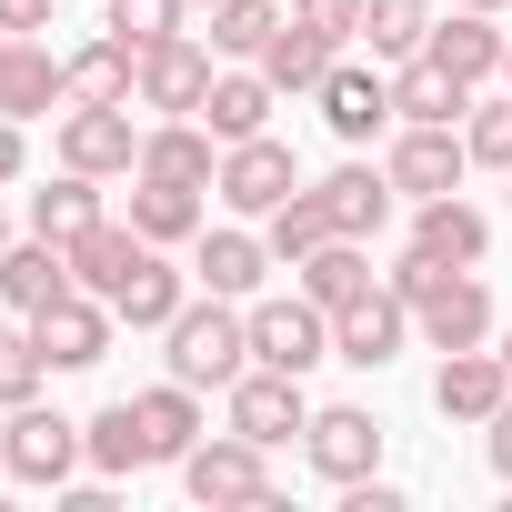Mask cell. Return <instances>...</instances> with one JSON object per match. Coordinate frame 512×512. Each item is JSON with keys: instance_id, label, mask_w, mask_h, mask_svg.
<instances>
[{"instance_id": "48", "label": "cell", "mask_w": 512, "mask_h": 512, "mask_svg": "<svg viewBox=\"0 0 512 512\" xmlns=\"http://www.w3.org/2000/svg\"><path fill=\"white\" fill-rule=\"evenodd\" d=\"M502 91H512V51H502Z\"/></svg>"}, {"instance_id": "38", "label": "cell", "mask_w": 512, "mask_h": 512, "mask_svg": "<svg viewBox=\"0 0 512 512\" xmlns=\"http://www.w3.org/2000/svg\"><path fill=\"white\" fill-rule=\"evenodd\" d=\"M462 151L482 161V171H512V91H472V111H462Z\"/></svg>"}, {"instance_id": "9", "label": "cell", "mask_w": 512, "mask_h": 512, "mask_svg": "<svg viewBox=\"0 0 512 512\" xmlns=\"http://www.w3.org/2000/svg\"><path fill=\"white\" fill-rule=\"evenodd\" d=\"M402 342H412V302H402L392 282H372L362 302L332 312V362H352V372H382Z\"/></svg>"}, {"instance_id": "4", "label": "cell", "mask_w": 512, "mask_h": 512, "mask_svg": "<svg viewBox=\"0 0 512 512\" xmlns=\"http://www.w3.org/2000/svg\"><path fill=\"white\" fill-rule=\"evenodd\" d=\"M0 462H11V482H41V492H61L91 452H81V422L71 412H41V402H21L11 412V432H0Z\"/></svg>"}, {"instance_id": "32", "label": "cell", "mask_w": 512, "mask_h": 512, "mask_svg": "<svg viewBox=\"0 0 512 512\" xmlns=\"http://www.w3.org/2000/svg\"><path fill=\"white\" fill-rule=\"evenodd\" d=\"M302 292H312L322 312H342V302H362V292H372V251L332 231V241L312 251V262H302Z\"/></svg>"}, {"instance_id": "50", "label": "cell", "mask_w": 512, "mask_h": 512, "mask_svg": "<svg viewBox=\"0 0 512 512\" xmlns=\"http://www.w3.org/2000/svg\"><path fill=\"white\" fill-rule=\"evenodd\" d=\"M502 191H512V171H502Z\"/></svg>"}, {"instance_id": "2", "label": "cell", "mask_w": 512, "mask_h": 512, "mask_svg": "<svg viewBox=\"0 0 512 512\" xmlns=\"http://www.w3.org/2000/svg\"><path fill=\"white\" fill-rule=\"evenodd\" d=\"M181 492L201 512H241V502H272V452L241 442V432H201L181 452Z\"/></svg>"}, {"instance_id": "5", "label": "cell", "mask_w": 512, "mask_h": 512, "mask_svg": "<svg viewBox=\"0 0 512 512\" xmlns=\"http://www.w3.org/2000/svg\"><path fill=\"white\" fill-rule=\"evenodd\" d=\"M392 191L402 201H442V191H462V171H472V151H462V121H402V141H392Z\"/></svg>"}, {"instance_id": "44", "label": "cell", "mask_w": 512, "mask_h": 512, "mask_svg": "<svg viewBox=\"0 0 512 512\" xmlns=\"http://www.w3.org/2000/svg\"><path fill=\"white\" fill-rule=\"evenodd\" d=\"M482 432H492V472H502V482H512V402H502V412H492V422H482Z\"/></svg>"}, {"instance_id": "22", "label": "cell", "mask_w": 512, "mask_h": 512, "mask_svg": "<svg viewBox=\"0 0 512 512\" xmlns=\"http://www.w3.org/2000/svg\"><path fill=\"white\" fill-rule=\"evenodd\" d=\"M412 241L432 251V262H452V272H482V251H492V221H482V211H472L462 191H442V201H422Z\"/></svg>"}, {"instance_id": "30", "label": "cell", "mask_w": 512, "mask_h": 512, "mask_svg": "<svg viewBox=\"0 0 512 512\" xmlns=\"http://www.w3.org/2000/svg\"><path fill=\"white\" fill-rule=\"evenodd\" d=\"M131 402H141L151 462H181V452L201 442V392H191V382H151V392H131Z\"/></svg>"}, {"instance_id": "40", "label": "cell", "mask_w": 512, "mask_h": 512, "mask_svg": "<svg viewBox=\"0 0 512 512\" xmlns=\"http://www.w3.org/2000/svg\"><path fill=\"white\" fill-rule=\"evenodd\" d=\"M292 21H312L332 41H362V0H292Z\"/></svg>"}, {"instance_id": "29", "label": "cell", "mask_w": 512, "mask_h": 512, "mask_svg": "<svg viewBox=\"0 0 512 512\" xmlns=\"http://www.w3.org/2000/svg\"><path fill=\"white\" fill-rule=\"evenodd\" d=\"M91 221H101V181H91V171H71V161H61V181H51V191H31V231H41V241H61V251H71V241H81V231H91Z\"/></svg>"}, {"instance_id": "1", "label": "cell", "mask_w": 512, "mask_h": 512, "mask_svg": "<svg viewBox=\"0 0 512 512\" xmlns=\"http://www.w3.org/2000/svg\"><path fill=\"white\" fill-rule=\"evenodd\" d=\"M161 342H171V382H191V392H231L251 372V312H231V292L181 302Z\"/></svg>"}, {"instance_id": "46", "label": "cell", "mask_w": 512, "mask_h": 512, "mask_svg": "<svg viewBox=\"0 0 512 512\" xmlns=\"http://www.w3.org/2000/svg\"><path fill=\"white\" fill-rule=\"evenodd\" d=\"M0 251H11V211H0Z\"/></svg>"}, {"instance_id": "51", "label": "cell", "mask_w": 512, "mask_h": 512, "mask_svg": "<svg viewBox=\"0 0 512 512\" xmlns=\"http://www.w3.org/2000/svg\"><path fill=\"white\" fill-rule=\"evenodd\" d=\"M0 472H11V462H0Z\"/></svg>"}, {"instance_id": "39", "label": "cell", "mask_w": 512, "mask_h": 512, "mask_svg": "<svg viewBox=\"0 0 512 512\" xmlns=\"http://www.w3.org/2000/svg\"><path fill=\"white\" fill-rule=\"evenodd\" d=\"M181 11H191V0H111V41L151 51V41H171V31H181Z\"/></svg>"}, {"instance_id": "26", "label": "cell", "mask_w": 512, "mask_h": 512, "mask_svg": "<svg viewBox=\"0 0 512 512\" xmlns=\"http://www.w3.org/2000/svg\"><path fill=\"white\" fill-rule=\"evenodd\" d=\"M272 81H262V61H251V71H221L211 81V101H201V121H211V141L231 151V141H251V131H272Z\"/></svg>"}, {"instance_id": "20", "label": "cell", "mask_w": 512, "mask_h": 512, "mask_svg": "<svg viewBox=\"0 0 512 512\" xmlns=\"http://www.w3.org/2000/svg\"><path fill=\"white\" fill-rule=\"evenodd\" d=\"M332 61H342V41L312 31V21H292V11H282V31L262 41V81H272V91H322Z\"/></svg>"}, {"instance_id": "18", "label": "cell", "mask_w": 512, "mask_h": 512, "mask_svg": "<svg viewBox=\"0 0 512 512\" xmlns=\"http://www.w3.org/2000/svg\"><path fill=\"white\" fill-rule=\"evenodd\" d=\"M312 191H322V211H332V231H342V241H372V231L392 221V201H402V191H392V171H372V161H342V171H332V181H312Z\"/></svg>"}, {"instance_id": "45", "label": "cell", "mask_w": 512, "mask_h": 512, "mask_svg": "<svg viewBox=\"0 0 512 512\" xmlns=\"http://www.w3.org/2000/svg\"><path fill=\"white\" fill-rule=\"evenodd\" d=\"M462 11H512V0H462Z\"/></svg>"}, {"instance_id": "36", "label": "cell", "mask_w": 512, "mask_h": 512, "mask_svg": "<svg viewBox=\"0 0 512 512\" xmlns=\"http://www.w3.org/2000/svg\"><path fill=\"white\" fill-rule=\"evenodd\" d=\"M362 41L372 61H412L432 41V0H362Z\"/></svg>"}, {"instance_id": "19", "label": "cell", "mask_w": 512, "mask_h": 512, "mask_svg": "<svg viewBox=\"0 0 512 512\" xmlns=\"http://www.w3.org/2000/svg\"><path fill=\"white\" fill-rule=\"evenodd\" d=\"M422 51H432L452 81H472V91H482V81H502V51H512V41L492 31V11H452V21H432V41H422Z\"/></svg>"}, {"instance_id": "10", "label": "cell", "mask_w": 512, "mask_h": 512, "mask_svg": "<svg viewBox=\"0 0 512 512\" xmlns=\"http://www.w3.org/2000/svg\"><path fill=\"white\" fill-rule=\"evenodd\" d=\"M302 452H312V472H322V482H342V492H352V482H372V472H382V422H372L362 402H332V412H312V422H302Z\"/></svg>"}, {"instance_id": "13", "label": "cell", "mask_w": 512, "mask_h": 512, "mask_svg": "<svg viewBox=\"0 0 512 512\" xmlns=\"http://www.w3.org/2000/svg\"><path fill=\"white\" fill-rule=\"evenodd\" d=\"M111 322H121V312H111L101 292H61L51 312H31V342L51 352V372H91V362L111 352Z\"/></svg>"}, {"instance_id": "47", "label": "cell", "mask_w": 512, "mask_h": 512, "mask_svg": "<svg viewBox=\"0 0 512 512\" xmlns=\"http://www.w3.org/2000/svg\"><path fill=\"white\" fill-rule=\"evenodd\" d=\"M502 362H512V322H502Z\"/></svg>"}, {"instance_id": "3", "label": "cell", "mask_w": 512, "mask_h": 512, "mask_svg": "<svg viewBox=\"0 0 512 512\" xmlns=\"http://www.w3.org/2000/svg\"><path fill=\"white\" fill-rule=\"evenodd\" d=\"M211 81H221V51L201 31H171V41L141 51V111H161V121H191L211 101Z\"/></svg>"}, {"instance_id": "52", "label": "cell", "mask_w": 512, "mask_h": 512, "mask_svg": "<svg viewBox=\"0 0 512 512\" xmlns=\"http://www.w3.org/2000/svg\"><path fill=\"white\" fill-rule=\"evenodd\" d=\"M0 41H11V31H0Z\"/></svg>"}, {"instance_id": "24", "label": "cell", "mask_w": 512, "mask_h": 512, "mask_svg": "<svg viewBox=\"0 0 512 512\" xmlns=\"http://www.w3.org/2000/svg\"><path fill=\"white\" fill-rule=\"evenodd\" d=\"M462 111H472V81H452L432 51L392 61V121H462Z\"/></svg>"}, {"instance_id": "15", "label": "cell", "mask_w": 512, "mask_h": 512, "mask_svg": "<svg viewBox=\"0 0 512 512\" xmlns=\"http://www.w3.org/2000/svg\"><path fill=\"white\" fill-rule=\"evenodd\" d=\"M61 292H81L61 241H41V231H31V241H11V251H0V302H11L21 322H31V312H51Z\"/></svg>"}, {"instance_id": "49", "label": "cell", "mask_w": 512, "mask_h": 512, "mask_svg": "<svg viewBox=\"0 0 512 512\" xmlns=\"http://www.w3.org/2000/svg\"><path fill=\"white\" fill-rule=\"evenodd\" d=\"M191 11H211V0H191Z\"/></svg>"}, {"instance_id": "41", "label": "cell", "mask_w": 512, "mask_h": 512, "mask_svg": "<svg viewBox=\"0 0 512 512\" xmlns=\"http://www.w3.org/2000/svg\"><path fill=\"white\" fill-rule=\"evenodd\" d=\"M442 272H452V262H432V251L412 241V251H402V262H392V292H402V302H422V292H432Z\"/></svg>"}, {"instance_id": "21", "label": "cell", "mask_w": 512, "mask_h": 512, "mask_svg": "<svg viewBox=\"0 0 512 512\" xmlns=\"http://www.w3.org/2000/svg\"><path fill=\"white\" fill-rule=\"evenodd\" d=\"M141 171H151V181H191V191H211V181H221V141H211V121H161V131H141Z\"/></svg>"}, {"instance_id": "8", "label": "cell", "mask_w": 512, "mask_h": 512, "mask_svg": "<svg viewBox=\"0 0 512 512\" xmlns=\"http://www.w3.org/2000/svg\"><path fill=\"white\" fill-rule=\"evenodd\" d=\"M61 161L111 181V171H141V131H131V101H71L61 111Z\"/></svg>"}, {"instance_id": "7", "label": "cell", "mask_w": 512, "mask_h": 512, "mask_svg": "<svg viewBox=\"0 0 512 512\" xmlns=\"http://www.w3.org/2000/svg\"><path fill=\"white\" fill-rule=\"evenodd\" d=\"M251 362H272V372L332 362V312H322L312 292H292V302H251Z\"/></svg>"}, {"instance_id": "35", "label": "cell", "mask_w": 512, "mask_h": 512, "mask_svg": "<svg viewBox=\"0 0 512 512\" xmlns=\"http://www.w3.org/2000/svg\"><path fill=\"white\" fill-rule=\"evenodd\" d=\"M272 31H282V0H211V31H201V41H211L221 61H262Z\"/></svg>"}, {"instance_id": "37", "label": "cell", "mask_w": 512, "mask_h": 512, "mask_svg": "<svg viewBox=\"0 0 512 512\" xmlns=\"http://www.w3.org/2000/svg\"><path fill=\"white\" fill-rule=\"evenodd\" d=\"M41 382H51V352L31 342V322H0V412L41 402Z\"/></svg>"}, {"instance_id": "14", "label": "cell", "mask_w": 512, "mask_h": 512, "mask_svg": "<svg viewBox=\"0 0 512 512\" xmlns=\"http://www.w3.org/2000/svg\"><path fill=\"white\" fill-rule=\"evenodd\" d=\"M502 402H512V362L502 352H482V342L472 352H442V372H432V412L442 422H492Z\"/></svg>"}, {"instance_id": "34", "label": "cell", "mask_w": 512, "mask_h": 512, "mask_svg": "<svg viewBox=\"0 0 512 512\" xmlns=\"http://www.w3.org/2000/svg\"><path fill=\"white\" fill-rule=\"evenodd\" d=\"M262 241H272V262H292V272H302L312 251L332 241V211H322V191H292L282 211H262Z\"/></svg>"}, {"instance_id": "42", "label": "cell", "mask_w": 512, "mask_h": 512, "mask_svg": "<svg viewBox=\"0 0 512 512\" xmlns=\"http://www.w3.org/2000/svg\"><path fill=\"white\" fill-rule=\"evenodd\" d=\"M51 11H61V0H0V31L31 41V31H51Z\"/></svg>"}, {"instance_id": "31", "label": "cell", "mask_w": 512, "mask_h": 512, "mask_svg": "<svg viewBox=\"0 0 512 512\" xmlns=\"http://www.w3.org/2000/svg\"><path fill=\"white\" fill-rule=\"evenodd\" d=\"M81 452H91V472H101V482H111V472H141V462H151L141 402H101V412L81 422Z\"/></svg>"}, {"instance_id": "28", "label": "cell", "mask_w": 512, "mask_h": 512, "mask_svg": "<svg viewBox=\"0 0 512 512\" xmlns=\"http://www.w3.org/2000/svg\"><path fill=\"white\" fill-rule=\"evenodd\" d=\"M51 101H71L61 61H51V51H31V41H0V111L31 121V111H51Z\"/></svg>"}, {"instance_id": "33", "label": "cell", "mask_w": 512, "mask_h": 512, "mask_svg": "<svg viewBox=\"0 0 512 512\" xmlns=\"http://www.w3.org/2000/svg\"><path fill=\"white\" fill-rule=\"evenodd\" d=\"M181 302H191V282H181V272L161 262V251H151V262H141L131 282H121V302H111V312H121L131 332H171V312H181Z\"/></svg>"}, {"instance_id": "43", "label": "cell", "mask_w": 512, "mask_h": 512, "mask_svg": "<svg viewBox=\"0 0 512 512\" xmlns=\"http://www.w3.org/2000/svg\"><path fill=\"white\" fill-rule=\"evenodd\" d=\"M21 161H31V141H21V121H11V111H0V191L21 181Z\"/></svg>"}, {"instance_id": "11", "label": "cell", "mask_w": 512, "mask_h": 512, "mask_svg": "<svg viewBox=\"0 0 512 512\" xmlns=\"http://www.w3.org/2000/svg\"><path fill=\"white\" fill-rule=\"evenodd\" d=\"M302 422H312V402H302V372H272V362H251V372L231 382V432H241V442L282 452Z\"/></svg>"}, {"instance_id": "6", "label": "cell", "mask_w": 512, "mask_h": 512, "mask_svg": "<svg viewBox=\"0 0 512 512\" xmlns=\"http://www.w3.org/2000/svg\"><path fill=\"white\" fill-rule=\"evenodd\" d=\"M231 211H251V221H262V211H282L292 191H302V161H292V141H272V131H251V141H231L221 151V181H211Z\"/></svg>"}, {"instance_id": "16", "label": "cell", "mask_w": 512, "mask_h": 512, "mask_svg": "<svg viewBox=\"0 0 512 512\" xmlns=\"http://www.w3.org/2000/svg\"><path fill=\"white\" fill-rule=\"evenodd\" d=\"M312 101H322L332 141H352V151H362V141L392 121V81H382V71H362V61H332V81H322Z\"/></svg>"}, {"instance_id": "23", "label": "cell", "mask_w": 512, "mask_h": 512, "mask_svg": "<svg viewBox=\"0 0 512 512\" xmlns=\"http://www.w3.org/2000/svg\"><path fill=\"white\" fill-rule=\"evenodd\" d=\"M191 272H201V292H231V302H251V292H262V272H272V241H262V231H201Z\"/></svg>"}, {"instance_id": "12", "label": "cell", "mask_w": 512, "mask_h": 512, "mask_svg": "<svg viewBox=\"0 0 512 512\" xmlns=\"http://www.w3.org/2000/svg\"><path fill=\"white\" fill-rule=\"evenodd\" d=\"M412 332H422L432 352H472V342H492V332H502V312H492V292H482L472 272H442V282L412 302Z\"/></svg>"}, {"instance_id": "25", "label": "cell", "mask_w": 512, "mask_h": 512, "mask_svg": "<svg viewBox=\"0 0 512 512\" xmlns=\"http://www.w3.org/2000/svg\"><path fill=\"white\" fill-rule=\"evenodd\" d=\"M131 231H141L151 251L201 241V191H191V181H151V171H131Z\"/></svg>"}, {"instance_id": "17", "label": "cell", "mask_w": 512, "mask_h": 512, "mask_svg": "<svg viewBox=\"0 0 512 512\" xmlns=\"http://www.w3.org/2000/svg\"><path fill=\"white\" fill-rule=\"evenodd\" d=\"M141 262H151V241H141L131 221H111V211L71 241V282H81V292H101V302H121V282H131Z\"/></svg>"}, {"instance_id": "27", "label": "cell", "mask_w": 512, "mask_h": 512, "mask_svg": "<svg viewBox=\"0 0 512 512\" xmlns=\"http://www.w3.org/2000/svg\"><path fill=\"white\" fill-rule=\"evenodd\" d=\"M61 81H71V101H141V51L101 31V41H81L61 61Z\"/></svg>"}]
</instances>
